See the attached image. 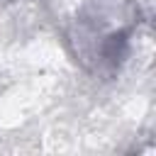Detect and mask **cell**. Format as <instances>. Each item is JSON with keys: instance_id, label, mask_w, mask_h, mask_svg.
Here are the masks:
<instances>
[]
</instances>
